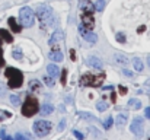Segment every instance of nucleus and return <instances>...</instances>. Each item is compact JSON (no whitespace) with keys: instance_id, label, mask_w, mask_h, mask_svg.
Here are the masks:
<instances>
[{"instance_id":"nucleus-38","label":"nucleus","mask_w":150,"mask_h":140,"mask_svg":"<svg viewBox=\"0 0 150 140\" xmlns=\"http://www.w3.org/2000/svg\"><path fill=\"white\" fill-rule=\"evenodd\" d=\"M144 114H146V117L150 120V108H146V109H144Z\"/></svg>"},{"instance_id":"nucleus-35","label":"nucleus","mask_w":150,"mask_h":140,"mask_svg":"<svg viewBox=\"0 0 150 140\" xmlns=\"http://www.w3.org/2000/svg\"><path fill=\"white\" fill-rule=\"evenodd\" d=\"M118 91L121 92V95H125V93H127V88H124L122 85H120V86H118Z\"/></svg>"},{"instance_id":"nucleus-24","label":"nucleus","mask_w":150,"mask_h":140,"mask_svg":"<svg viewBox=\"0 0 150 140\" xmlns=\"http://www.w3.org/2000/svg\"><path fill=\"white\" fill-rule=\"evenodd\" d=\"M42 82H44V85H47L48 88H52V86H54V80H52L51 76H44V77H42Z\"/></svg>"},{"instance_id":"nucleus-19","label":"nucleus","mask_w":150,"mask_h":140,"mask_svg":"<svg viewBox=\"0 0 150 140\" xmlns=\"http://www.w3.org/2000/svg\"><path fill=\"white\" fill-rule=\"evenodd\" d=\"M29 89L32 91V92H40L41 91V82L40 80H31V83H29Z\"/></svg>"},{"instance_id":"nucleus-45","label":"nucleus","mask_w":150,"mask_h":140,"mask_svg":"<svg viewBox=\"0 0 150 140\" xmlns=\"http://www.w3.org/2000/svg\"><path fill=\"white\" fill-rule=\"evenodd\" d=\"M0 44H1V41H0Z\"/></svg>"},{"instance_id":"nucleus-14","label":"nucleus","mask_w":150,"mask_h":140,"mask_svg":"<svg viewBox=\"0 0 150 140\" xmlns=\"http://www.w3.org/2000/svg\"><path fill=\"white\" fill-rule=\"evenodd\" d=\"M88 63H89V64H91L92 67H95L96 70H100V69H102V61H100V58H98V57H95V55L89 57Z\"/></svg>"},{"instance_id":"nucleus-29","label":"nucleus","mask_w":150,"mask_h":140,"mask_svg":"<svg viewBox=\"0 0 150 140\" xmlns=\"http://www.w3.org/2000/svg\"><path fill=\"white\" fill-rule=\"evenodd\" d=\"M112 123H114V117H108V118L103 121V127H105V129H109V127L112 126Z\"/></svg>"},{"instance_id":"nucleus-12","label":"nucleus","mask_w":150,"mask_h":140,"mask_svg":"<svg viewBox=\"0 0 150 140\" xmlns=\"http://www.w3.org/2000/svg\"><path fill=\"white\" fill-rule=\"evenodd\" d=\"M63 40H64L63 31H61V29H55L54 34H52V37H51V40H50V45H54V44H57L58 41H63Z\"/></svg>"},{"instance_id":"nucleus-13","label":"nucleus","mask_w":150,"mask_h":140,"mask_svg":"<svg viewBox=\"0 0 150 140\" xmlns=\"http://www.w3.org/2000/svg\"><path fill=\"white\" fill-rule=\"evenodd\" d=\"M77 117H80V118H83V120H86V121H92V123H98V121H99L93 114L85 112V111H79V112H77Z\"/></svg>"},{"instance_id":"nucleus-18","label":"nucleus","mask_w":150,"mask_h":140,"mask_svg":"<svg viewBox=\"0 0 150 140\" xmlns=\"http://www.w3.org/2000/svg\"><path fill=\"white\" fill-rule=\"evenodd\" d=\"M114 60H115L118 64H121V66H127V64H128V58H127L125 55H122V54H115V55H114Z\"/></svg>"},{"instance_id":"nucleus-33","label":"nucleus","mask_w":150,"mask_h":140,"mask_svg":"<svg viewBox=\"0 0 150 140\" xmlns=\"http://www.w3.org/2000/svg\"><path fill=\"white\" fill-rule=\"evenodd\" d=\"M15 140H29L26 136H23V134H21V133H18L16 136H15Z\"/></svg>"},{"instance_id":"nucleus-37","label":"nucleus","mask_w":150,"mask_h":140,"mask_svg":"<svg viewBox=\"0 0 150 140\" xmlns=\"http://www.w3.org/2000/svg\"><path fill=\"white\" fill-rule=\"evenodd\" d=\"M4 64V58H3V50L0 48V67Z\"/></svg>"},{"instance_id":"nucleus-5","label":"nucleus","mask_w":150,"mask_h":140,"mask_svg":"<svg viewBox=\"0 0 150 140\" xmlns=\"http://www.w3.org/2000/svg\"><path fill=\"white\" fill-rule=\"evenodd\" d=\"M103 79H105V75H103V73H102V75H98V76L91 75V73H85V75L80 77V83H82L83 86H100L102 82H103Z\"/></svg>"},{"instance_id":"nucleus-34","label":"nucleus","mask_w":150,"mask_h":140,"mask_svg":"<svg viewBox=\"0 0 150 140\" xmlns=\"http://www.w3.org/2000/svg\"><path fill=\"white\" fill-rule=\"evenodd\" d=\"M64 127H66V120H61L60 124H58V130L61 131V130H64Z\"/></svg>"},{"instance_id":"nucleus-21","label":"nucleus","mask_w":150,"mask_h":140,"mask_svg":"<svg viewBox=\"0 0 150 140\" xmlns=\"http://www.w3.org/2000/svg\"><path fill=\"white\" fill-rule=\"evenodd\" d=\"M54 111V107L51 105V104H45V105H42V108H41V114H42V117H45V115H48Z\"/></svg>"},{"instance_id":"nucleus-30","label":"nucleus","mask_w":150,"mask_h":140,"mask_svg":"<svg viewBox=\"0 0 150 140\" xmlns=\"http://www.w3.org/2000/svg\"><path fill=\"white\" fill-rule=\"evenodd\" d=\"M22 57H23V55H22V53H21L19 50H15V51H13V58H16V60H22Z\"/></svg>"},{"instance_id":"nucleus-11","label":"nucleus","mask_w":150,"mask_h":140,"mask_svg":"<svg viewBox=\"0 0 150 140\" xmlns=\"http://www.w3.org/2000/svg\"><path fill=\"white\" fill-rule=\"evenodd\" d=\"M127 120H128V114L121 112V114H118V115L114 118V123H115L117 127H124L125 123H127Z\"/></svg>"},{"instance_id":"nucleus-43","label":"nucleus","mask_w":150,"mask_h":140,"mask_svg":"<svg viewBox=\"0 0 150 140\" xmlns=\"http://www.w3.org/2000/svg\"><path fill=\"white\" fill-rule=\"evenodd\" d=\"M147 66H149V69H150V55L147 57Z\"/></svg>"},{"instance_id":"nucleus-31","label":"nucleus","mask_w":150,"mask_h":140,"mask_svg":"<svg viewBox=\"0 0 150 140\" xmlns=\"http://www.w3.org/2000/svg\"><path fill=\"white\" fill-rule=\"evenodd\" d=\"M66 77H67V69H63L61 72V83L66 85Z\"/></svg>"},{"instance_id":"nucleus-44","label":"nucleus","mask_w":150,"mask_h":140,"mask_svg":"<svg viewBox=\"0 0 150 140\" xmlns=\"http://www.w3.org/2000/svg\"><path fill=\"white\" fill-rule=\"evenodd\" d=\"M1 95H3V89L0 88V96H1Z\"/></svg>"},{"instance_id":"nucleus-17","label":"nucleus","mask_w":150,"mask_h":140,"mask_svg":"<svg viewBox=\"0 0 150 140\" xmlns=\"http://www.w3.org/2000/svg\"><path fill=\"white\" fill-rule=\"evenodd\" d=\"M47 72H48V76L55 77V76H58L60 69L57 67V64H48V66H47Z\"/></svg>"},{"instance_id":"nucleus-10","label":"nucleus","mask_w":150,"mask_h":140,"mask_svg":"<svg viewBox=\"0 0 150 140\" xmlns=\"http://www.w3.org/2000/svg\"><path fill=\"white\" fill-rule=\"evenodd\" d=\"M79 9L82 12H88V13H93L95 6L91 3V0H79Z\"/></svg>"},{"instance_id":"nucleus-22","label":"nucleus","mask_w":150,"mask_h":140,"mask_svg":"<svg viewBox=\"0 0 150 140\" xmlns=\"http://www.w3.org/2000/svg\"><path fill=\"white\" fill-rule=\"evenodd\" d=\"M128 107L133 108V109H140V108H142V102H140L139 99H134V98H133V99L128 101Z\"/></svg>"},{"instance_id":"nucleus-25","label":"nucleus","mask_w":150,"mask_h":140,"mask_svg":"<svg viewBox=\"0 0 150 140\" xmlns=\"http://www.w3.org/2000/svg\"><path fill=\"white\" fill-rule=\"evenodd\" d=\"M95 9H96L98 12H102V10L105 9V0H98L96 4H95Z\"/></svg>"},{"instance_id":"nucleus-20","label":"nucleus","mask_w":150,"mask_h":140,"mask_svg":"<svg viewBox=\"0 0 150 140\" xmlns=\"http://www.w3.org/2000/svg\"><path fill=\"white\" fill-rule=\"evenodd\" d=\"M0 38H3L6 43H12V41H13V37H12L10 32L6 31V29H0Z\"/></svg>"},{"instance_id":"nucleus-46","label":"nucleus","mask_w":150,"mask_h":140,"mask_svg":"<svg viewBox=\"0 0 150 140\" xmlns=\"http://www.w3.org/2000/svg\"><path fill=\"white\" fill-rule=\"evenodd\" d=\"M149 140H150V139H149Z\"/></svg>"},{"instance_id":"nucleus-40","label":"nucleus","mask_w":150,"mask_h":140,"mask_svg":"<svg viewBox=\"0 0 150 140\" xmlns=\"http://www.w3.org/2000/svg\"><path fill=\"white\" fill-rule=\"evenodd\" d=\"M144 29H146V26H144V25H143V26H140V28H139V32H143V31H144Z\"/></svg>"},{"instance_id":"nucleus-3","label":"nucleus","mask_w":150,"mask_h":140,"mask_svg":"<svg viewBox=\"0 0 150 140\" xmlns=\"http://www.w3.org/2000/svg\"><path fill=\"white\" fill-rule=\"evenodd\" d=\"M37 16H38V19L41 21L42 26H44V25H52V22H54L52 10H51L48 6H45V4H40V6L37 7Z\"/></svg>"},{"instance_id":"nucleus-42","label":"nucleus","mask_w":150,"mask_h":140,"mask_svg":"<svg viewBox=\"0 0 150 140\" xmlns=\"http://www.w3.org/2000/svg\"><path fill=\"white\" fill-rule=\"evenodd\" d=\"M111 99L115 102V92H112V95H111Z\"/></svg>"},{"instance_id":"nucleus-7","label":"nucleus","mask_w":150,"mask_h":140,"mask_svg":"<svg viewBox=\"0 0 150 140\" xmlns=\"http://www.w3.org/2000/svg\"><path fill=\"white\" fill-rule=\"evenodd\" d=\"M79 32H80V35L88 41V43H92V44H95L96 41H98V35L96 34H93L91 29H86L83 25H79Z\"/></svg>"},{"instance_id":"nucleus-41","label":"nucleus","mask_w":150,"mask_h":140,"mask_svg":"<svg viewBox=\"0 0 150 140\" xmlns=\"http://www.w3.org/2000/svg\"><path fill=\"white\" fill-rule=\"evenodd\" d=\"M70 55H71V58H73V60H76V58H74V50H71V51H70Z\"/></svg>"},{"instance_id":"nucleus-27","label":"nucleus","mask_w":150,"mask_h":140,"mask_svg":"<svg viewBox=\"0 0 150 140\" xmlns=\"http://www.w3.org/2000/svg\"><path fill=\"white\" fill-rule=\"evenodd\" d=\"M10 102H12L15 107L21 105V99H19V96H18V95H10Z\"/></svg>"},{"instance_id":"nucleus-4","label":"nucleus","mask_w":150,"mask_h":140,"mask_svg":"<svg viewBox=\"0 0 150 140\" xmlns=\"http://www.w3.org/2000/svg\"><path fill=\"white\" fill-rule=\"evenodd\" d=\"M40 111V105H38V101L32 96H28L26 101L23 102L22 105V114L25 117H32L34 114H37Z\"/></svg>"},{"instance_id":"nucleus-32","label":"nucleus","mask_w":150,"mask_h":140,"mask_svg":"<svg viewBox=\"0 0 150 140\" xmlns=\"http://www.w3.org/2000/svg\"><path fill=\"white\" fill-rule=\"evenodd\" d=\"M73 134H74V137H76V139H77V140H83V134H82L80 131H77V130H74V131H73Z\"/></svg>"},{"instance_id":"nucleus-8","label":"nucleus","mask_w":150,"mask_h":140,"mask_svg":"<svg viewBox=\"0 0 150 140\" xmlns=\"http://www.w3.org/2000/svg\"><path fill=\"white\" fill-rule=\"evenodd\" d=\"M130 129H131V133H133V134H136V136L140 137V136L143 134V129H144L143 118H140V117L134 118L133 123H131V126H130Z\"/></svg>"},{"instance_id":"nucleus-26","label":"nucleus","mask_w":150,"mask_h":140,"mask_svg":"<svg viewBox=\"0 0 150 140\" xmlns=\"http://www.w3.org/2000/svg\"><path fill=\"white\" fill-rule=\"evenodd\" d=\"M115 38H117V41H118V43H121V44H124V43H125V40H127L124 32H118V34L115 35Z\"/></svg>"},{"instance_id":"nucleus-28","label":"nucleus","mask_w":150,"mask_h":140,"mask_svg":"<svg viewBox=\"0 0 150 140\" xmlns=\"http://www.w3.org/2000/svg\"><path fill=\"white\" fill-rule=\"evenodd\" d=\"M96 108H98V111H100V112H102V111H106V109H108V105H106L105 102L99 101V102L96 104Z\"/></svg>"},{"instance_id":"nucleus-23","label":"nucleus","mask_w":150,"mask_h":140,"mask_svg":"<svg viewBox=\"0 0 150 140\" xmlns=\"http://www.w3.org/2000/svg\"><path fill=\"white\" fill-rule=\"evenodd\" d=\"M133 66H134V69H136L137 72H142V70H143V61H142L140 58H137V57L133 60Z\"/></svg>"},{"instance_id":"nucleus-2","label":"nucleus","mask_w":150,"mask_h":140,"mask_svg":"<svg viewBox=\"0 0 150 140\" xmlns=\"http://www.w3.org/2000/svg\"><path fill=\"white\" fill-rule=\"evenodd\" d=\"M19 22L22 28H31L35 22V15L31 7H22L19 10Z\"/></svg>"},{"instance_id":"nucleus-16","label":"nucleus","mask_w":150,"mask_h":140,"mask_svg":"<svg viewBox=\"0 0 150 140\" xmlns=\"http://www.w3.org/2000/svg\"><path fill=\"white\" fill-rule=\"evenodd\" d=\"M7 23H9V26L12 28V31H13V32H16V34H18V32H21V31H22V26L16 23V19H15V18H9Z\"/></svg>"},{"instance_id":"nucleus-15","label":"nucleus","mask_w":150,"mask_h":140,"mask_svg":"<svg viewBox=\"0 0 150 140\" xmlns=\"http://www.w3.org/2000/svg\"><path fill=\"white\" fill-rule=\"evenodd\" d=\"M48 57H50L52 61H55V63H60V61H63V53H61V51H58V50H54V51H51Z\"/></svg>"},{"instance_id":"nucleus-9","label":"nucleus","mask_w":150,"mask_h":140,"mask_svg":"<svg viewBox=\"0 0 150 140\" xmlns=\"http://www.w3.org/2000/svg\"><path fill=\"white\" fill-rule=\"evenodd\" d=\"M80 19H82V25H83L86 29H91V31H92V28L95 26V19H93L92 13L83 12L82 16H80Z\"/></svg>"},{"instance_id":"nucleus-39","label":"nucleus","mask_w":150,"mask_h":140,"mask_svg":"<svg viewBox=\"0 0 150 140\" xmlns=\"http://www.w3.org/2000/svg\"><path fill=\"white\" fill-rule=\"evenodd\" d=\"M144 86H146V89H149L150 91V79H147V80L144 82Z\"/></svg>"},{"instance_id":"nucleus-1","label":"nucleus","mask_w":150,"mask_h":140,"mask_svg":"<svg viewBox=\"0 0 150 140\" xmlns=\"http://www.w3.org/2000/svg\"><path fill=\"white\" fill-rule=\"evenodd\" d=\"M4 76L9 79V88L12 89H16V88H21L22 83H23V75L21 70L15 69V67H7L6 72H4Z\"/></svg>"},{"instance_id":"nucleus-36","label":"nucleus","mask_w":150,"mask_h":140,"mask_svg":"<svg viewBox=\"0 0 150 140\" xmlns=\"http://www.w3.org/2000/svg\"><path fill=\"white\" fill-rule=\"evenodd\" d=\"M122 75H124V76H128V77H131V76H133V73H131L130 70H127V69H124V70H122Z\"/></svg>"},{"instance_id":"nucleus-6","label":"nucleus","mask_w":150,"mask_h":140,"mask_svg":"<svg viewBox=\"0 0 150 140\" xmlns=\"http://www.w3.org/2000/svg\"><path fill=\"white\" fill-rule=\"evenodd\" d=\"M51 129H52V124H51L50 121H45V120L35 121V124H34V133L37 136H40V137L47 136L51 131Z\"/></svg>"}]
</instances>
